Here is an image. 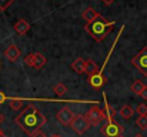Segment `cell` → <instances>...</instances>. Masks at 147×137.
I'll return each instance as SVG.
<instances>
[{
  "label": "cell",
  "instance_id": "cell-29",
  "mask_svg": "<svg viewBox=\"0 0 147 137\" xmlns=\"http://www.w3.org/2000/svg\"><path fill=\"white\" fill-rule=\"evenodd\" d=\"M0 134H1V130H0Z\"/></svg>",
  "mask_w": 147,
  "mask_h": 137
},
{
  "label": "cell",
  "instance_id": "cell-14",
  "mask_svg": "<svg viewBox=\"0 0 147 137\" xmlns=\"http://www.w3.org/2000/svg\"><path fill=\"white\" fill-rule=\"evenodd\" d=\"M101 69L97 66V63L94 61V60H92V59H89V60H86V73L89 74V76H92V74H96L98 73Z\"/></svg>",
  "mask_w": 147,
  "mask_h": 137
},
{
  "label": "cell",
  "instance_id": "cell-10",
  "mask_svg": "<svg viewBox=\"0 0 147 137\" xmlns=\"http://www.w3.org/2000/svg\"><path fill=\"white\" fill-rule=\"evenodd\" d=\"M4 56H6V59H7L9 61H16V60L20 57V49L16 45H10L6 49Z\"/></svg>",
  "mask_w": 147,
  "mask_h": 137
},
{
  "label": "cell",
  "instance_id": "cell-27",
  "mask_svg": "<svg viewBox=\"0 0 147 137\" xmlns=\"http://www.w3.org/2000/svg\"><path fill=\"white\" fill-rule=\"evenodd\" d=\"M50 137H61V136H59V134H53V136H50Z\"/></svg>",
  "mask_w": 147,
  "mask_h": 137
},
{
  "label": "cell",
  "instance_id": "cell-12",
  "mask_svg": "<svg viewBox=\"0 0 147 137\" xmlns=\"http://www.w3.org/2000/svg\"><path fill=\"white\" fill-rule=\"evenodd\" d=\"M71 69H73L77 74L86 73V60H83L82 57H77V59L71 63Z\"/></svg>",
  "mask_w": 147,
  "mask_h": 137
},
{
  "label": "cell",
  "instance_id": "cell-5",
  "mask_svg": "<svg viewBox=\"0 0 147 137\" xmlns=\"http://www.w3.org/2000/svg\"><path fill=\"white\" fill-rule=\"evenodd\" d=\"M24 64L30 66L32 69H42L46 64V57L42 53H30L24 57Z\"/></svg>",
  "mask_w": 147,
  "mask_h": 137
},
{
  "label": "cell",
  "instance_id": "cell-18",
  "mask_svg": "<svg viewBox=\"0 0 147 137\" xmlns=\"http://www.w3.org/2000/svg\"><path fill=\"white\" fill-rule=\"evenodd\" d=\"M9 101H10V107L13 110H20L22 106H23V100L22 99H17V97H10Z\"/></svg>",
  "mask_w": 147,
  "mask_h": 137
},
{
  "label": "cell",
  "instance_id": "cell-3",
  "mask_svg": "<svg viewBox=\"0 0 147 137\" xmlns=\"http://www.w3.org/2000/svg\"><path fill=\"white\" fill-rule=\"evenodd\" d=\"M101 134L106 137H121V134H123V126L119 124L116 120L106 121L104 126H101Z\"/></svg>",
  "mask_w": 147,
  "mask_h": 137
},
{
  "label": "cell",
  "instance_id": "cell-22",
  "mask_svg": "<svg viewBox=\"0 0 147 137\" xmlns=\"http://www.w3.org/2000/svg\"><path fill=\"white\" fill-rule=\"evenodd\" d=\"M13 1H14V0H0V10H3V11L7 10V7H9Z\"/></svg>",
  "mask_w": 147,
  "mask_h": 137
},
{
  "label": "cell",
  "instance_id": "cell-1",
  "mask_svg": "<svg viewBox=\"0 0 147 137\" xmlns=\"http://www.w3.org/2000/svg\"><path fill=\"white\" fill-rule=\"evenodd\" d=\"M16 123H17V126L24 133H27L29 136H32L33 133L42 130V127L46 124V117L43 116V113L36 106L29 104L16 117Z\"/></svg>",
  "mask_w": 147,
  "mask_h": 137
},
{
  "label": "cell",
  "instance_id": "cell-8",
  "mask_svg": "<svg viewBox=\"0 0 147 137\" xmlns=\"http://www.w3.org/2000/svg\"><path fill=\"white\" fill-rule=\"evenodd\" d=\"M74 117H76V114H74L69 107H63V109L56 114L57 121H59L60 124H63V126H71V123H73Z\"/></svg>",
  "mask_w": 147,
  "mask_h": 137
},
{
  "label": "cell",
  "instance_id": "cell-24",
  "mask_svg": "<svg viewBox=\"0 0 147 137\" xmlns=\"http://www.w3.org/2000/svg\"><path fill=\"white\" fill-rule=\"evenodd\" d=\"M142 99H144V100H147V86H146V89L143 90V93H142Z\"/></svg>",
  "mask_w": 147,
  "mask_h": 137
},
{
  "label": "cell",
  "instance_id": "cell-4",
  "mask_svg": "<svg viewBox=\"0 0 147 137\" xmlns=\"http://www.w3.org/2000/svg\"><path fill=\"white\" fill-rule=\"evenodd\" d=\"M131 63L143 76H147V47L142 49L136 54V57H133Z\"/></svg>",
  "mask_w": 147,
  "mask_h": 137
},
{
  "label": "cell",
  "instance_id": "cell-26",
  "mask_svg": "<svg viewBox=\"0 0 147 137\" xmlns=\"http://www.w3.org/2000/svg\"><path fill=\"white\" fill-rule=\"evenodd\" d=\"M1 121H3V114L0 113V123H1Z\"/></svg>",
  "mask_w": 147,
  "mask_h": 137
},
{
  "label": "cell",
  "instance_id": "cell-20",
  "mask_svg": "<svg viewBox=\"0 0 147 137\" xmlns=\"http://www.w3.org/2000/svg\"><path fill=\"white\" fill-rule=\"evenodd\" d=\"M136 124H137L142 130H146L147 129V116H139V119L136 120Z\"/></svg>",
  "mask_w": 147,
  "mask_h": 137
},
{
  "label": "cell",
  "instance_id": "cell-28",
  "mask_svg": "<svg viewBox=\"0 0 147 137\" xmlns=\"http://www.w3.org/2000/svg\"><path fill=\"white\" fill-rule=\"evenodd\" d=\"M0 137H7V136H6V134H3V133H1V134H0Z\"/></svg>",
  "mask_w": 147,
  "mask_h": 137
},
{
  "label": "cell",
  "instance_id": "cell-17",
  "mask_svg": "<svg viewBox=\"0 0 147 137\" xmlns=\"http://www.w3.org/2000/svg\"><path fill=\"white\" fill-rule=\"evenodd\" d=\"M144 89H146V84H144L142 80H136V82L131 84V91H133L134 94H137V96H142V93H143Z\"/></svg>",
  "mask_w": 147,
  "mask_h": 137
},
{
  "label": "cell",
  "instance_id": "cell-30",
  "mask_svg": "<svg viewBox=\"0 0 147 137\" xmlns=\"http://www.w3.org/2000/svg\"><path fill=\"white\" fill-rule=\"evenodd\" d=\"M121 137H123V136H121Z\"/></svg>",
  "mask_w": 147,
  "mask_h": 137
},
{
  "label": "cell",
  "instance_id": "cell-7",
  "mask_svg": "<svg viewBox=\"0 0 147 137\" xmlns=\"http://www.w3.org/2000/svg\"><path fill=\"white\" fill-rule=\"evenodd\" d=\"M84 116H86V119L89 120V123H90L92 126H97V124H100L101 120H104V113H103V110H101L98 106L90 107V109L86 111Z\"/></svg>",
  "mask_w": 147,
  "mask_h": 137
},
{
  "label": "cell",
  "instance_id": "cell-2",
  "mask_svg": "<svg viewBox=\"0 0 147 137\" xmlns=\"http://www.w3.org/2000/svg\"><path fill=\"white\" fill-rule=\"evenodd\" d=\"M113 27H114V22H109V20H106L103 16L98 14L92 23H87V24L84 26V30H86L96 42L100 43V42H103L104 37L113 30Z\"/></svg>",
  "mask_w": 147,
  "mask_h": 137
},
{
  "label": "cell",
  "instance_id": "cell-13",
  "mask_svg": "<svg viewBox=\"0 0 147 137\" xmlns=\"http://www.w3.org/2000/svg\"><path fill=\"white\" fill-rule=\"evenodd\" d=\"M104 101H106V104H104V109H103V113H104V120L106 121H110V120H114V117H116V110L107 103V100H106V96H104Z\"/></svg>",
  "mask_w": 147,
  "mask_h": 137
},
{
  "label": "cell",
  "instance_id": "cell-19",
  "mask_svg": "<svg viewBox=\"0 0 147 137\" xmlns=\"http://www.w3.org/2000/svg\"><path fill=\"white\" fill-rule=\"evenodd\" d=\"M53 91L59 96V97H61V96H64L66 94V91H67V87L63 84V83H57L54 87H53Z\"/></svg>",
  "mask_w": 147,
  "mask_h": 137
},
{
  "label": "cell",
  "instance_id": "cell-23",
  "mask_svg": "<svg viewBox=\"0 0 147 137\" xmlns=\"http://www.w3.org/2000/svg\"><path fill=\"white\" fill-rule=\"evenodd\" d=\"M30 137H46V134L42 132V130H39V132H36V133H33Z\"/></svg>",
  "mask_w": 147,
  "mask_h": 137
},
{
  "label": "cell",
  "instance_id": "cell-15",
  "mask_svg": "<svg viewBox=\"0 0 147 137\" xmlns=\"http://www.w3.org/2000/svg\"><path fill=\"white\" fill-rule=\"evenodd\" d=\"M82 16H83V19H84L87 23H92V22H93V20H94V19L98 16V13L94 10V9H93V7H86Z\"/></svg>",
  "mask_w": 147,
  "mask_h": 137
},
{
  "label": "cell",
  "instance_id": "cell-6",
  "mask_svg": "<svg viewBox=\"0 0 147 137\" xmlns=\"http://www.w3.org/2000/svg\"><path fill=\"white\" fill-rule=\"evenodd\" d=\"M90 127H92V124L89 123V120L86 119V116H82V114L76 116L74 120H73V123H71V129H73L77 134H80V136L84 134Z\"/></svg>",
  "mask_w": 147,
  "mask_h": 137
},
{
  "label": "cell",
  "instance_id": "cell-11",
  "mask_svg": "<svg viewBox=\"0 0 147 137\" xmlns=\"http://www.w3.org/2000/svg\"><path fill=\"white\" fill-rule=\"evenodd\" d=\"M14 30H16L17 34L23 36V34H26V33L30 30V23H29L27 20H24V19H20V20H17V23L14 24Z\"/></svg>",
  "mask_w": 147,
  "mask_h": 137
},
{
  "label": "cell",
  "instance_id": "cell-21",
  "mask_svg": "<svg viewBox=\"0 0 147 137\" xmlns=\"http://www.w3.org/2000/svg\"><path fill=\"white\" fill-rule=\"evenodd\" d=\"M136 111H137L139 116H147V104L140 103V104L136 107Z\"/></svg>",
  "mask_w": 147,
  "mask_h": 137
},
{
  "label": "cell",
  "instance_id": "cell-25",
  "mask_svg": "<svg viewBox=\"0 0 147 137\" xmlns=\"http://www.w3.org/2000/svg\"><path fill=\"white\" fill-rule=\"evenodd\" d=\"M101 1H103L104 4H107V6H109V4H111V3H113L114 0H101Z\"/></svg>",
  "mask_w": 147,
  "mask_h": 137
},
{
  "label": "cell",
  "instance_id": "cell-9",
  "mask_svg": "<svg viewBox=\"0 0 147 137\" xmlns=\"http://www.w3.org/2000/svg\"><path fill=\"white\" fill-rule=\"evenodd\" d=\"M106 82H107V79L103 76L101 70H100L98 73H96V74L89 76V84H90L94 90H100V89L106 84Z\"/></svg>",
  "mask_w": 147,
  "mask_h": 137
},
{
  "label": "cell",
  "instance_id": "cell-16",
  "mask_svg": "<svg viewBox=\"0 0 147 137\" xmlns=\"http://www.w3.org/2000/svg\"><path fill=\"white\" fill-rule=\"evenodd\" d=\"M119 114L123 117V119H130L133 114H134V110H133V107L131 106H129V104H124L121 109H120V111H119Z\"/></svg>",
  "mask_w": 147,
  "mask_h": 137
}]
</instances>
